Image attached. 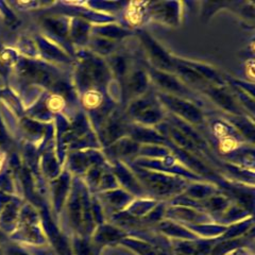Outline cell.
Masks as SVG:
<instances>
[{"label": "cell", "instance_id": "obj_1", "mask_svg": "<svg viewBox=\"0 0 255 255\" xmlns=\"http://www.w3.org/2000/svg\"><path fill=\"white\" fill-rule=\"evenodd\" d=\"M142 2H132L127 11V19L134 26H137L142 21L143 7Z\"/></svg>", "mask_w": 255, "mask_h": 255}, {"label": "cell", "instance_id": "obj_2", "mask_svg": "<svg viewBox=\"0 0 255 255\" xmlns=\"http://www.w3.org/2000/svg\"><path fill=\"white\" fill-rule=\"evenodd\" d=\"M82 101H83V105L86 109L93 110V109L98 108L101 105L102 95L97 91L92 90V91H89L87 93H85V95L83 96Z\"/></svg>", "mask_w": 255, "mask_h": 255}, {"label": "cell", "instance_id": "obj_3", "mask_svg": "<svg viewBox=\"0 0 255 255\" xmlns=\"http://www.w3.org/2000/svg\"><path fill=\"white\" fill-rule=\"evenodd\" d=\"M237 147V141L235 138L227 136L225 138H222L220 143H219V150L223 153H229L231 151H233Z\"/></svg>", "mask_w": 255, "mask_h": 255}, {"label": "cell", "instance_id": "obj_4", "mask_svg": "<svg viewBox=\"0 0 255 255\" xmlns=\"http://www.w3.org/2000/svg\"><path fill=\"white\" fill-rule=\"evenodd\" d=\"M48 107L52 111H60L64 107V100L60 96H52V97L48 100Z\"/></svg>", "mask_w": 255, "mask_h": 255}, {"label": "cell", "instance_id": "obj_5", "mask_svg": "<svg viewBox=\"0 0 255 255\" xmlns=\"http://www.w3.org/2000/svg\"><path fill=\"white\" fill-rule=\"evenodd\" d=\"M214 132H215V134H216L217 136H218L219 138H221V139L227 137V136H228V133H229L228 128H227L225 125L219 124V123L215 125V127H214Z\"/></svg>", "mask_w": 255, "mask_h": 255}, {"label": "cell", "instance_id": "obj_6", "mask_svg": "<svg viewBox=\"0 0 255 255\" xmlns=\"http://www.w3.org/2000/svg\"><path fill=\"white\" fill-rule=\"evenodd\" d=\"M5 255H31V254L27 253L26 251H23V250H20V249L10 248V249L6 250Z\"/></svg>", "mask_w": 255, "mask_h": 255}, {"label": "cell", "instance_id": "obj_7", "mask_svg": "<svg viewBox=\"0 0 255 255\" xmlns=\"http://www.w3.org/2000/svg\"><path fill=\"white\" fill-rule=\"evenodd\" d=\"M233 255H244V254H242V253H237V254H233Z\"/></svg>", "mask_w": 255, "mask_h": 255}, {"label": "cell", "instance_id": "obj_8", "mask_svg": "<svg viewBox=\"0 0 255 255\" xmlns=\"http://www.w3.org/2000/svg\"><path fill=\"white\" fill-rule=\"evenodd\" d=\"M0 255H2V253H1V252H0Z\"/></svg>", "mask_w": 255, "mask_h": 255}]
</instances>
